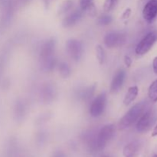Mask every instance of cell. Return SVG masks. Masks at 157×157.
Masks as SVG:
<instances>
[{"mask_svg": "<svg viewBox=\"0 0 157 157\" xmlns=\"http://www.w3.org/2000/svg\"><path fill=\"white\" fill-rule=\"evenodd\" d=\"M116 128L113 124H107L104 126L95 137L90 140L88 146L92 152H99L104 150L109 142L113 138Z\"/></svg>", "mask_w": 157, "mask_h": 157, "instance_id": "obj_1", "label": "cell"}, {"mask_svg": "<svg viewBox=\"0 0 157 157\" xmlns=\"http://www.w3.org/2000/svg\"><path fill=\"white\" fill-rule=\"evenodd\" d=\"M147 109H148L147 104L145 101L139 102L133 105L121 119L119 124H118V129L120 130H126L134 124H136L139 118L141 117V115Z\"/></svg>", "mask_w": 157, "mask_h": 157, "instance_id": "obj_2", "label": "cell"}, {"mask_svg": "<svg viewBox=\"0 0 157 157\" xmlns=\"http://www.w3.org/2000/svg\"><path fill=\"white\" fill-rule=\"evenodd\" d=\"M55 41L49 39L42 44L40 51V61L42 69L51 71L56 66V58H55Z\"/></svg>", "mask_w": 157, "mask_h": 157, "instance_id": "obj_3", "label": "cell"}, {"mask_svg": "<svg viewBox=\"0 0 157 157\" xmlns=\"http://www.w3.org/2000/svg\"><path fill=\"white\" fill-rule=\"evenodd\" d=\"M157 41V30L152 31L144 37L136 45L135 52L137 55L142 56L148 53Z\"/></svg>", "mask_w": 157, "mask_h": 157, "instance_id": "obj_4", "label": "cell"}, {"mask_svg": "<svg viewBox=\"0 0 157 157\" xmlns=\"http://www.w3.org/2000/svg\"><path fill=\"white\" fill-rule=\"evenodd\" d=\"M155 113L152 109H147L136 123V130L140 133L147 132L155 122Z\"/></svg>", "mask_w": 157, "mask_h": 157, "instance_id": "obj_5", "label": "cell"}, {"mask_svg": "<svg viewBox=\"0 0 157 157\" xmlns=\"http://www.w3.org/2000/svg\"><path fill=\"white\" fill-rule=\"evenodd\" d=\"M66 52L71 58L78 61L82 58L84 54V45L82 42L75 38H71L66 41Z\"/></svg>", "mask_w": 157, "mask_h": 157, "instance_id": "obj_6", "label": "cell"}, {"mask_svg": "<svg viewBox=\"0 0 157 157\" xmlns=\"http://www.w3.org/2000/svg\"><path fill=\"white\" fill-rule=\"evenodd\" d=\"M107 106V94L105 92L98 94L92 101L90 107V114L93 117H99L104 113Z\"/></svg>", "mask_w": 157, "mask_h": 157, "instance_id": "obj_7", "label": "cell"}, {"mask_svg": "<svg viewBox=\"0 0 157 157\" xmlns=\"http://www.w3.org/2000/svg\"><path fill=\"white\" fill-rule=\"evenodd\" d=\"M126 42L124 34L117 32H110L104 38V43L108 48H114L123 46Z\"/></svg>", "mask_w": 157, "mask_h": 157, "instance_id": "obj_8", "label": "cell"}, {"mask_svg": "<svg viewBox=\"0 0 157 157\" xmlns=\"http://www.w3.org/2000/svg\"><path fill=\"white\" fill-rule=\"evenodd\" d=\"M157 16V0H149L143 9V17L148 22H152Z\"/></svg>", "mask_w": 157, "mask_h": 157, "instance_id": "obj_9", "label": "cell"}, {"mask_svg": "<svg viewBox=\"0 0 157 157\" xmlns=\"http://www.w3.org/2000/svg\"><path fill=\"white\" fill-rule=\"evenodd\" d=\"M126 78V71L124 68H121L116 72L110 84V92L117 93L124 84Z\"/></svg>", "mask_w": 157, "mask_h": 157, "instance_id": "obj_10", "label": "cell"}, {"mask_svg": "<svg viewBox=\"0 0 157 157\" xmlns=\"http://www.w3.org/2000/svg\"><path fill=\"white\" fill-rule=\"evenodd\" d=\"M141 145L139 141H132L127 144L123 149L124 157H137L140 152Z\"/></svg>", "mask_w": 157, "mask_h": 157, "instance_id": "obj_11", "label": "cell"}, {"mask_svg": "<svg viewBox=\"0 0 157 157\" xmlns=\"http://www.w3.org/2000/svg\"><path fill=\"white\" fill-rule=\"evenodd\" d=\"M83 11L81 9H77L74 12H71L68 15L64 18L62 21V25L64 28H70L77 24L78 21L82 18Z\"/></svg>", "mask_w": 157, "mask_h": 157, "instance_id": "obj_12", "label": "cell"}, {"mask_svg": "<svg viewBox=\"0 0 157 157\" xmlns=\"http://www.w3.org/2000/svg\"><path fill=\"white\" fill-rule=\"evenodd\" d=\"M139 94V88L137 86H131L128 88V90L126 93L125 97L124 98V104L125 106H129L136 100Z\"/></svg>", "mask_w": 157, "mask_h": 157, "instance_id": "obj_13", "label": "cell"}, {"mask_svg": "<svg viewBox=\"0 0 157 157\" xmlns=\"http://www.w3.org/2000/svg\"><path fill=\"white\" fill-rule=\"evenodd\" d=\"M148 97L152 102H157V79L153 81L149 87Z\"/></svg>", "mask_w": 157, "mask_h": 157, "instance_id": "obj_14", "label": "cell"}, {"mask_svg": "<svg viewBox=\"0 0 157 157\" xmlns=\"http://www.w3.org/2000/svg\"><path fill=\"white\" fill-rule=\"evenodd\" d=\"M96 57L98 61L101 65L104 64L106 60V53L104 48L101 44H98L96 46Z\"/></svg>", "mask_w": 157, "mask_h": 157, "instance_id": "obj_15", "label": "cell"}, {"mask_svg": "<svg viewBox=\"0 0 157 157\" xmlns=\"http://www.w3.org/2000/svg\"><path fill=\"white\" fill-rule=\"evenodd\" d=\"M59 74L62 78H67L71 75V68L65 62H61L58 65Z\"/></svg>", "mask_w": 157, "mask_h": 157, "instance_id": "obj_16", "label": "cell"}, {"mask_svg": "<svg viewBox=\"0 0 157 157\" xmlns=\"http://www.w3.org/2000/svg\"><path fill=\"white\" fill-rule=\"evenodd\" d=\"M73 0H65L62 2L58 9V15H63L70 11L73 6Z\"/></svg>", "mask_w": 157, "mask_h": 157, "instance_id": "obj_17", "label": "cell"}, {"mask_svg": "<svg viewBox=\"0 0 157 157\" xmlns=\"http://www.w3.org/2000/svg\"><path fill=\"white\" fill-rule=\"evenodd\" d=\"M118 0H105L104 3V10L106 12H110L116 8Z\"/></svg>", "mask_w": 157, "mask_h": 157, "instance_id": "obj_18", "label": "cell"}, {"mask_svg": "<svg viewBox=\"0 0 157 157\" xmlns=\"http://www.w3.org/2000/svg\"><path fill=\"white\" fill-rule=\"evenodd\" d=\"M112 17L108 15H103L98 19V24L100 25H108L112 22Z\"/></svg>", "mask_w": 157, "mask_h": 157, "instance_id": "obj_19", "label": "cell"}, {"mask_svg": "<svg viewBox=\"0 0 157 157\" xmlns=\"http://www.w3.org/2000/svg\"><path fill=\"white\" fill-rule=\"evenodd\" d=\"M93 1L94 0H80V9L85 12L89 6L94 4Z\"/></svg>", "mask_w": 157, "mask_h": 157, "instance_id": "obj_20", "label": "cell"}, {"mask_svg": "<svg viewBox=\"0 0 157 157\" xmlns=\"http://www.w3.org/2000/svg\"><path fill=\"white\" fill-rule=\"evenodd\" d=\"M130 15H131V9H130V8H128V9H126V10L124 11V13H123L122 18L123 19H127V18L130 16Z\"/></svg>", "mask_w": 157, "mask_h": 157, "instance_id": "obj_21", "label": "cell"}, {"mask_svg": "<svg viewBox=\"0 0 157 157\" xmlns=\"http://www.w3.org/2000/svg\"><path fill=\"white\" fill-rule=\"evenodd\" d=\"M132 62H133V61H132V59L130 58V56H127V55H126V56L124 57V63H125V64L127 67H130V66H131Z\"/></svg>", "mask_w": 157, "mask_h": 157, "instance_id": "obj_22", "label": "cell"}, {"mask_svg": "<svg viewBox=\"0 0 157 157\" xmlns=\"http://www.w3.org/2000/svg\"><path fill=\"white\" fill-rule=\"evenodd\" d=\"M153 70L154 73L157 75V56L156 58H154L153 61Z\"/></svg>", "mask_w": 157, "mask_h": 157, "instance_id": "obj_23", "label": "cell"}, {"mask_svg": "<svg viewBox=\"0 0 157 157\" xmlns=\"http://www.w3.org/2000/svg\"><path fill=\"white\" fill-rule=\"evenodd\" d=\"M52 157H66V155L61 151H57L54 153Z\"/></svg>", "mask_w": 157, "mask_h": 157, "instance_id": "obj_24", "label": "cell"}, {"mask_svg": "<svg viewBox=\"0 0 157 157\" xmlns=\"http://www.w3.org/2000/svg\"><path fill=\"white\" fill-rule=\"evenodd\" d=\"M152 136L153 137H154V136H157V124L156 126H155V127L153 128V132H152Z\"/></svg>", "mask_w": 157, "mask_h": 157, "instance_id": "obj_25", "label": "cell"}, {"mask_svg": "<svg viewBox=\"0 0 157 157\" xmlns=\"http://www.w3.org/2000/svg\"><path fill=\"white\" fill-rule=\"evenodd\" d=\"M52 1V0H44V4L46 5V6H48V5L50 4V2Z\"/></svg>", "mask_w": 157, "mask_h": 157, "instance_id": "obj_26", "label": "cell"}, {"mask_svg": "<svg viewBox=\"0 0 157 157\" xmlns=\"http://www.w3.org/2000/svg\"><path fill=\"white\" fill-rule=\"evenodd\" d=\"M101 157H110L109 156H106V155H104V156H101Z\"/></svg>", "mask_w": 157, "mask_h": 157, "instance_id": "obj_27", "label": "cell"}, {"mask_svg": "<svg viewBox=\"0 0 157 157\" xmlns=\"http://www.w3.org/2000/svg\"><path fill=\"white\" fill-rule=\"evenodd\" d=\"M153 157H157V154H156V155H154V156H153Z\"/></svg>", "mask_w": 157, "mask_h": 157, "instance_id": "obj_28", "label": "cell"}]
</instances>
